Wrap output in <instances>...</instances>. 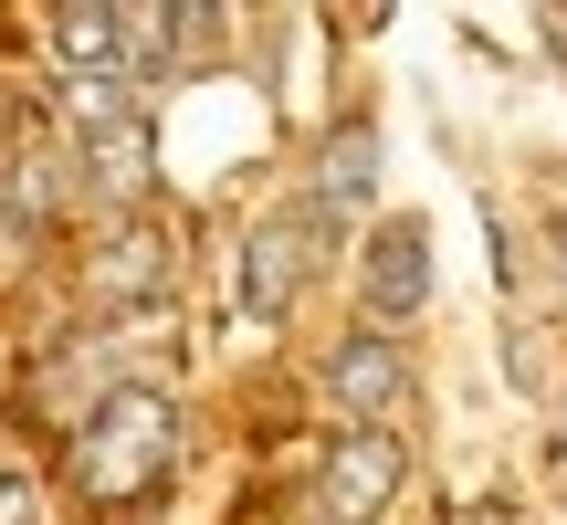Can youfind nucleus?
<instances>
[{
    "label": "nucleus",
    "mask_w": 567,
    "mask_h": 525,
    "mask_svg": "<svg viewBox=\"0 0 567 525\" xmlns=\"http://www.w3.org/2000/svg\"><path fill=\"white\" fill-rule=\"evenodd\" d=\"M168 473H179V410H168V389L126 379L74 421V484L95 505H147Z\"/></svg>",
    "instance_id": "1"
},
{
    "label": "nucleus",
    "mask_w": 567,
    "mask_h": 525,
    "mask_svg": "<svg viewBox=\"0 0 567 525\" xmlns=\"http://www.w3.org/2000/svg\"><path fill=\"white\" fill-rule=\"evenodd\" d=\"M400 484H410L400 431H337L326 442V473H316V515L326 525H368V515H389Z\"/></svg>",
    "instance_id": "2"
},
{
    "label": "nucleus",
    "mask_w": 567,
    "mask_h": 525,
    "mask_svg": "<svg viewBox=\"0 0 567 525\" xmlns=\"http://www.w3.org/2000/svg\"><path fill=\"white\" fill-rule=\"evenodd\" d=\"M337 222H316V210H274L264 231L243 243V316L252 326H284L295 316V295H305V274H316V243Z\"/></svg>",
    "instance_id": "3"
},
{
    "label": "nucleus",
    "mask_w": 567,
    "mask_h": 525,
    "mask_svg": "<svg viewBox=\"0 0 567 525\" xmlns=\"http://www.w3.org/2000/svg\"><path fill=\"white\" fill-rule=\"evenodd\" d=\"M358 295H368V316H421L431 305V222L421 210H389L358 243Z\"/></svg>",
    "instance_id": "4"
},
{
    "label": "nucleus",
    "mask_w": 567,
    "mask_h": 525,
    "mask_svg": "<svg viewBox=\"0 0 567 525\" xmlns=\"http://www.w3.org/2000/svg\"><path fill=\"white\" fill-rule=\"evenodd\" d=\"M326 400L347 410V431H389V410L410 400V358L389 337H347L337 358H326Z\"/></svg>",
    "instance_id": "5"
},
{
    "label": "nucleus",
    "mask_w": 567,
    "mask_h": 525,
    "mask_svg": "<svg viewBox=\"0 0 567 525\" xmlns=\"http://www.w3.org/2000/svg\"><path fill=\"white\" fill-rule=\"evenodd\" d=\"M368 200H379V126L347 116L337 137H326V158H316V189H305V210H316V222H347V210H368Z\"/></svg>",
    "instance_id": "6"
},
{
    "label": "nucleus",
    "mask_w": 567,
    "mask_h": 525,
    "mask_svg": "<svg viewBox=\"0 0 567 525\" xmlns=\"http://www.w3.org/2000/svg\"><path fill=\"white\" fill-rule=\"evenodd\" d=\"M168 274H179V262H168V231H158V222H126L116 243L95 253V295H105V305H158Z\"/></svg>",
    "instance_id": "7"
},
{
    "label": "nucleus",
    "mask_w": 567,
    "mask_h": 525,
    "mask_svg": "<svg viewBox=\"0 0 567 525\" xmlns=\"http://www.w3.org/2000/svg\"><path fill=\"white\" fill-rule=\"evenodd\" d=\"M147 116H116V126H84V179L105 189V200H137L147 189Z\"/></svg>",
    "instance_id": "8"
},
{
    "label": "nucleus",
    "mask_w": 567,
    "mask_h": 525,
    "mask_svg": "<svg viewBox=\"0 0 567 525\" xmlns=\"http://www.w3.org/2000/svg\"><path fill=\"white\" fill-rule=\"evenodd\" d=\"M53 53L74 63V84L126 74V21H116V11H95V0H74V11H53Z\"/></svg>",
    "instance_id": "9"
},
{
    "label": "nucleus",
    "mask_w": 567,
    "mask_h": 525,
    "mask_svg": "<svg viewBox=\"0 0 567 525\" xmlns=\"http://www.w3.org/2000/svg\"><path fill=\"white\" fill-rule=\"evenodd\" d=\"M42 253V222H21V210H0V284H21Z\"/></svg>",
    "instance_id": "10"
},
{
    "label": "nucleus",
    "mask_w": 567,
    "mask_h": 525,
    "mask_svg": "<svg viewBox=\"0 0 567 525\" xmlns=\"http://www.w3.org/2000/svg\"><path fill=\"white\" fill-rule=\"evenodd\" d=\"M0 525H42V484L32 473H0Z\"/></svg>",
    "instance_id": "11"
},
{
    "label": "nucleus",
    "mask_w": 567,
    "mask_h": 525,
    "mask_svg": "<svg viewBox=\"0 0 567 525\" xmlns=\"http://www.w3.org/2000/svg\"><path fill=\"white\" fill-rule=\"evenodd\" d=\"M547 42H557V53H567V11H557V21H547Z\"/></svg>",
    "instance_id": "12"
},
{
    "label": "nucleus",
    "mask_w": 567,
    "mask_h": 525,
    "mask_svg": "<svg viewBox=\"0 0 567 525\" xmlns=\"http://www.w3.org/2000/svg\"><path fill=\"white\" fill-rule=\"evenodd\" d=\"M557 210H567V168H557Z\"/></svg>",
    "instance_id": "13"
}]
</instances>
